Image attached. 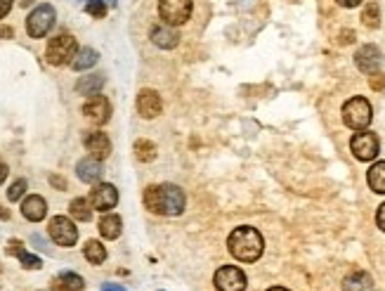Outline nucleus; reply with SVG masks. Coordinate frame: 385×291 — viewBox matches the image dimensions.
Masks as SVG:
<instances>
[{"instance_id":"obj_1","label":"nucleus","mask_w":385,"mask_h":291,"mask_svg":"<svg viewBox=\"0 0 385 291\" xmlns=\"http://www.w3.org/2000/svg\"><path fill=\"white\" fill-rule=\"evenodd\" d=\"M145 206L159 215H180L185 211V192L178 185H149L145 189Z\"/></svg>"},{"instance_id":"obj_2","label":"nucleus","mask_w":385,"mask_h":291,"mask_svg":"<svg viewBox=\"0 0 385 291\" xmlns=\"http://www.w3.org/2000/svg\"><path fill=\"white\" fill-rule=\"evenodd\" d=\"M227 247H229V254H232L236 261L255 263L262 256V251H265V239H262V234L255 227L241 225L229 234Z\"/></svg>"},{"instance_id":"obj_3","label":"nucleus","mask_w":385,"mask_h":291,"mask_svg":"<svg viewBox=\"0 0 385 291\" xmlns=\"http://www.w3.org/2000/svg\"><path fill=\"white\" fill-rule=\"evenodd\" d=\"M76 52H78L76 38H73L71 33H57V36L50 38V43H47L45 59L47 64L52 66H64V64H71Z\"/></svg>"},{"instance_id":"obj_4","label":"nucleus","mask_w":385,"mask_h":291,"mask_svg":"<svg viewBox=\"0 0 385 291\" xmlns=\"http://www.w3.org/2000/svg\"><path fill=\"white\" fill-rule=\"evenodd\" d=\"M371 119H374V109L367 97H353L343 105V121L353 131H367Z\"/></svg>"},{"instance_id":"obj_5","label":"nucleus","mask_w":385,"mask_h":291,"mask_svg":"<svg viewBox=\"0 0 385 291\" xmlns=\"http://www.w3.org/2000/svg\"><path fill=\"white\" fill-rule=\"evenodd\" d=\"M52 26H55V8L47 3L38 5L26 19V31H29L31 38H45Z\"/></svg>"},{"instance_id":"obj_6","label":"nucleus","mask_w":385,"mask_h":291,"mask_svg":"<svg viewBox=\"0 0 385 291\" xmlns=\"http://www.w3.org/2000/svg\"><path fill=\"white\" fill-rule=\"evenodd\" d=\"M159 17L168 26H182L192 17V0H159Z\"/></svg>"},{"instance_id":"obj_7","label":"nucleus","mask_w":385,"mask_h":291,"mask_svg":"<svg viewBox=\"0 0 385 291\" xmlns=\"http://www.w3.org/2000/svg\"><path fill=\"white\" fill-rule=\"evenodd\" d=\"M47 232H50V239L55 242L57 247H73L78 242V227L66 218V215H55L47 225Z\"/></svg>"},{"instance_id":"obj_8","label":"nucleus","mask_w":385,"mask_h":291,"mask_svg":"<svg viewBox=\"0 0 385 291\" xmlns=\"http://www.w3.org/2000/svg\"><path fill=\"white\" fill-rule=\"evenodd\" d=\"M350 150L360 161H371L378 157L381 152V142H378V135L376 133H369V131H357L350 140Z\"/></svg>"},{"instance_id":"obj_9","label":"nucleus","mask_w":385,"mask_h":291,"mask_svg":"<svg viewBox=\"0 0 385 291\" xmlns=\"http://www.w3.org/2000/svg\"><path fill=\"white\" fill-rule=\"evenodd\" d=\"M213 282L218 291H246V287H248L244 270L236 266H222L218 273H215Z\"/></svg>"},{"instance_id":"obj_10","label":"nucleus","mask_w":385,"mask_h":291,"mask_svg":"<svg viewBox=\"0 0 385 291\" xmlns=\"http://www.w3.org/2000/svg\"><path fill=\"white\" fill-rule=\"evenodd\" d=\"M90 206L94 208V211H102V213H109L114 206L118 204V192L116 187L109 185V182H99V185L92 187L90 192Z\"/></svg>"},{"instance_id":"obj_11","label":"nucleus","mask_w":385,"mask_h":291,"mask_svg":"<svg viewBox=\"0 0 385 291\" xmlns=\"http://www.w3.org/2000/svg\"><path fill=\"white\" fill-rule=\"evenodd\" d=\"M83 114L90 124L104 126L106 121L111 119V105H109V100L102 97V95H92V97L83 105Z\"/></svg>"},{"instance_id":"obj_12","label":"nucleus","mask_w":385,"mask_h":291,"mask_svg":"<svg viewBox=\"0 0 385 291\" xmlns=\"http://www.w3.org/2000/svg\"><path fill=\"white\" fill-rule=\"evenodd\" d=\"M161 109H164V102H161V95L152 88H145L138 95V112L142 119H157Z\"/></svg>"},{"instance_id":"obj_13","label":"nucleus","mask_w":385,"mask_h":291,"mask_svg":"<svg viewBox=\"0 0 385 291\" xmlns=\"http://www.w3.org/2000/svg\"><path fill=\"white\" fill-rule=\"evenodd\" d=\"M83 145H85V150L90 152V157L97 161H104L111 154V142L106 138V133H99V131L87 133Z\"/></svg>"},{"instance_id":"obj_14","label":"nucleus","mask_w":385,"mask_h":291,"mask_svg":"<svg viewBox=\"0 0 385 291\" xmlns=\"http://www.w3.org/2000/svg\"><path fill=\"white\" fill-rule=\"evenodd\" d=\"M381 50L376 45H362L355 55V64L357 69L364 71V73H374L378 66H381Z\"/></svg>"},{"instance_id":"obj_15","label":"nucleus","mask_w":385,"mask_h":291,"mask_svg":"<svg viewBox=\"0 0 385 291\" xmlns=\"http://www.w3.org/2000/svg\"><path fill=\"white\" fill-rule=\"evenodd\" d=\"M22 215L26 220L31 222H40L47 215V204L43 197H38V194H31V197H26L22 201Z\"/></svg>"},{"instance_id":"obj_16","label":"nucleus","mask_w":385,"mask_h":291,"mask_svg":"<svg viewBox=\"0 0 385 291\" xmlns=\"http://www.w3.org/2000/svg\"><path fill=\"white\" fill-rule=\"evenodd\" d=\"M152 40H154V45L164 47V50H173V47H178L180 36L173 31V26L161 24V26H154L152 29Z\"/></svg>"},{"instance_id":"obj_17","label":"nucleus","mask_w":385,"mask_h":291,"mask_svg":"<svg viewBox=\"0 0 385 291\" xmlns=\"http://www.w3.org/2000/svg\"><path fill=\"white\" fill-rule=\"evenodd\" d=\"M76 173H78V178H80V180L87 182V185H94V182L102 178V166H99V161H97V159L87 157V159H80V161H78Z\"/></svg>"},{"instance_id":"obj_18","label":"nucleus","mask_w":385,"mask_h":291,"mask_svg":"<svg viewBox=\"0 0 385 291\" xmlns=\"http://www.w3.org/2000/svg\"><path fill=\"white\" fill-rule=\"evenodd\" d=\"M83 287H85L83 277L76 273H62L50 282L52 291H83Z\"/></svg>"},{"instance_id":"obj_19","label":"nucleus","mask_w":385,"mask_h":291,"mask_svg":"<svg viewBox=\"0 0 385 291\" xmlns=\"http://www.w3.org/2000/svg\"><path fill=\"white\" fill-rule=\"evenodd\" d=\"M104 88V76L102 73H90V76H80L76 83V93L85 95V97H92V95H99V90Z\"/></svg>"},{"instance_id":"obj_20","label":"nucleus","mask_w":385,"mask_h":291,"mask_svg":"<svg viewBox=\"0 0 385 291\" xmlns=\"http://www.w3.org/2000/svg\"><path fill=\"white\" fill-rule=\"evenodd\" d=\"M374 289V280H371L369 273L364 270H357V273L348 275L346 282H343V291H371Z\"/></svg>"},{"instance_id":"obj_21","label":"nucleus","mask_w":385,"mask_h":291,"mask_svg":"<svg viewBox=\"0 0 385 291\" xmlns=\"http://www.w3.org/2000/svg\"><path fill=\"white\" fill-rule=\"evenodd\" d=\"M8 254L17 256V259L22 261V266H24V268H29V270H38L40 266H43L38 256H31V254L24 249V244H22L19 239H12V242H10V244H8Z\"/></svg>"},{"instance_id":"obj_22","label":"nucleus","mask_w":385,"mask_h":291,"mask_svg":"<svg viewBox=\"0 0 385 291\" xmlns=\"http://www.w3.org/2000/svg\"><path fill=\"white\" fill-rule=\"evenodd\" d=\"M121 230H123V220L114 213H106L102 220H99V234L104 239H118L121 237Z\"/></svg>"},{"instance_id":"obj_23","label":"nucleus","mask_w":385,"mask_h":291,"mask_svg":"<svg viewBox=\"0 0 385 291\" xmlns=\"http://www.w3.org/2000/svg\"><path fill=\"white\" fill-rule=\"evenodd\" d=\"M97 59H99L97 50H92V47H80L71 59V66L76 71H85V69H90V66L97 64Z\"/></svg>"},{"instance_id":"obj_24","label":"nucleus","mask_w":385,"mask_h":291,"mask_svg":"<svg viewBox=\"0 0 385 291\" xmlns=\"http://www.w3.org/2000/svg\"><path fill=\"white\" fill-rule=\"evenodd\" d=\"M367 182L376 194H385V161H376V164L369 168Z\"/></svg>"},{"instance_id":"obj_25","label":"nucleus","mask_w":385,"mask_h":291,"mask_svg":"<svg viewBox=\"0 0 385 291\" xmlns=\"http://www.w3.org/2000/svg\"><path fill=\"white\" fill-rule=\"evenodd\" d=\"M83 256H85L87 261L92 263V266H102V263L106 261V249L102 247V242L90 239V242H85V247H83Z\"/></svg>"},{"instance_id":"obj_26","label":"nucleus","mask_w":385,"mask_h":291,"mask_svg":"<svg viewBox=\"0 0 385 291\" xmlns=\"http://www.w3.org/2000/svg\"><path fill=\"white\" fill-rule=\"evenodd\" d=\"M69 213H71V218H76L80 222H87L92 218V206H90V201H87V199H73L71 206H69Z\"/></svg>"},{"instance_id":"obj_27","label":"nucleus","mask_w":385,"mask_h":291,"mask_svg":"<svg viewBox=\"0 0 385 291\" xmlns=\"http://www.w3.org/2000/svg\"><path fill=\"white\" fill-rule=\"evenodd\" d=\"M135 157L145 161V164H149V161L157 159V145L152 140H138L135 142Z\"/></svg>"},{"instance_id":"obj_28","label":"nucleus","mask_w":385,"mask_h":291,"mask_svg":"<svg viewBox=\"0 0 385 291\" xmlns=\"http://www.w3.org/2000/svg\"><path fill=\"white\" fill-rule=\"evenodd\" d=\"M381 12H378V5L376 3H369L367 8H364V15H362V22L364 26H369V29H376L378 22H381Z\"/></svg>"},{"instance_id":"obj_29","label":"nucleus","mask_w":385,"mask_h":291,"mask_svg":"<svg viewBox=\"0 0 385 291\" xmlns=\"http://www.w3.org/2000/svg\"><path fill=\"white\" fill-rule=\"evenodd\" d=\"M85 10L87 15H92L94 19H102L106 17V0H87Z\"/></svg>"},{"instance_id":"obj_30","label":"nucleus","mask_w":385,"mask_h":291,"mask_svg":"<svg viewBox=\"0 0 385 291\" xmlns=\"http://www.w3.org/2000/svg\"><path fill=\"white\" fill-rule=\"evenodd\" d=\"M26 192V180L24 178H19L17 182H12V187L8 189V199L10 201H17V199H22V194Z\"/></svg>"},{"instance_id":"obj_31","label":"nucleus","mask_w":385,"mask_h":291,"mask_svg":"<svg viewBox=\"0 0 385 291\" xmlns=\"http://www.w3.org/2000/svg\"><path fill=\"white\" fill-rule=\"evenodd\" d=\"M369 83H371V88H374V90H383L385 88V76L383 73H378V71H374V73H369Z\"/></svg>"},{"instance_id":"obj_32","label":"nucleus","mask_w":385,"mask_h":291,"mask_svg":"<svg viewBox=\"0 0 385 291\" xmlns=\"http://www.w3.org/2000/svg\"><path fill=\"white\" fill-rule=\"evenodd\" d=\"M376 225L385 232V204L378 206V213H376Z\"/></svg>"},{"instance_id":"obj_33","label":"nucleus","mask_w":385,"mask_h":291,"mask_svg":"<svg viewBox=\"0 0 385 291\" xmlns=\"http://www.w3.org/2000/svg\"><path fill=\"white\" fill-rule=\"evenodd\" d=\"M12 3H15V0H0V19L12 10Z\"/></svg>"},{"instance_id":"obj_34","label":"nucleus","mask_w":385,"mask_h":291,"mask_svg":"<svg viewBox=\"0 0 385 291\" xmlns=\"http://www.w3.org/2000/svg\"><path fill=\"white\" fill-rule=\"evenodd\" d=\"M50 182L55 185L57 189H66V180L64 178H59V175H50Z\"/></svg>"},{"instance_id":"obj_35","label":"nucleus","mask_w":385,"mask_h":291,"mask_svg":"<svg viewBox=\"0 0 385 291\" xmlns=\"http://www.w3.org/2000/svg\"><path fill=\"white\" fill-rule=\"evenodd\" d=\"M12 36H15V31L10 26H0V38H12Z\"/></svg>"},{"instance_id":"obj_36","label":"nucleus","mask_w":385,"mask_h":291,"mask_svg":"<svg viewBox=\"0 0 385 291\" xmlns=\"http://www.w3.org/2000/svg\"><path fill=\"white\" fill-rule=\"evenodd\" d=\"M362 0H338V5H343V8H357Z\"/></svg>"},{"instance_id":"obj_37","label":"nucleus","mask_w":385,"mask_h":291,"mask_svg":"<svg viewBox=\"0 0 385 291\" xmlns=\"http://www.w3.org/2000/svg\"><path fill=\"white\" fill-rule=\"evenodd\" d=\"M8 173H10V171H8V166H5L3 161H0V185H3L5 178H8Z\"/></svg>"},{"instance_id":"obj_38","label":"nucleus","mask_w":385,"mask_h":291,"mask_svg":"<svg viewBox=\"0 0 385 291\" xmlns=\"http://www.w3.org/2000/svg\"><path fill=\"white\" fill-rule=\"evenodd\" d=\"M104 291H126V289L116 287V284H104Z\"/></svg>"},{"instance_id":"obj_39","label":"nucleus","mask_w":385,"mask_h":291,"mask_svg":"<svg viewBox=\"0 0 385 291\" xmlns=\"http://www.w3.org/2000/svg\"><path fill=\"white\" fill-rule=\"evenodd\" d=\"M0 218H3V220H8V218H10V213H8V211H5V208H3V206H0Z\"/></svg>"},{"instance_id":"obj_40","label":"nucleus","mask_w":385,"mask_h":291,"mask_svg":"<svg viewBox=\"0 0 385 291\" xmlns=\"http://www.w3.org/2000/svg\"><path fill=\"white\" fill-rule=\"evenodd\" d=\"M267 291H288V289H283V287H272V289H267Z\"/></svg>"}]
</instances>
